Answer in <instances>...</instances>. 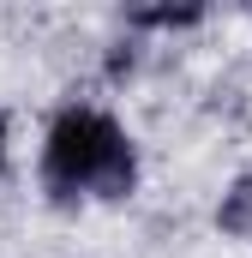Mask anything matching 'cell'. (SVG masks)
Instances as JSON below:
<instances>
[{
	"mask_svg": "<svg viewBox=\"0 0 252 258\" xmlns=\"http://www.w3.org/2000/svg\"><path fill=\"white\" fill-rule=\"evenodd\" d=\"M0 168H6V114H0Z\"/></svg>",
	"mask_w": 252,
	"mask_h": 258,
	"instance_id": "4",
	"label": "cell"
},
{
	"mask_svg": "<svg viewBox=\"0 0 252 258\" xmlns=\"http://www.w3.org/2000/svg\"><path fill=\"white\" fill-rule=\"evenodd\" d=\"M216 222L228 228V234H252V174L234 186V192L222 198V210H216Z\"/></svg>",
	"mask_w": 252,
	"mask_h": 258,
	"instance_id": "2",
	"label": "cell"
},
{
	"mask_svg": "<svg viewBox=\"0 0 252 258\" xmlns=\"http://www.w3.org/2000/svg\"><path fill=\"white\" fill-rule=\"evenodd\" d=\"M198 18H204L198 6H150V12H132V24H168V30L174 24H198Z\"/></svg>",
	"mask_w": 252,
	"mask_h": 258,
	"instance_id": "3",
	"label": "cell"
},
{
	"mask_svg": "<svg viewBox=\"0 0 252 258\" xmlns=\"http://www.w3.org/2000/svg\"><path fill=\"white\" fill-rule=\"evenodd\" d=\"M42 186L54 204L126 198L138 186V150L126 126L96 102H66L42 138Z\"/></svg>",
	"mask_w": 252,
	"mask_h": 258,
	"instance_id": "1",
	"label": "cell"
}]
</instances>
